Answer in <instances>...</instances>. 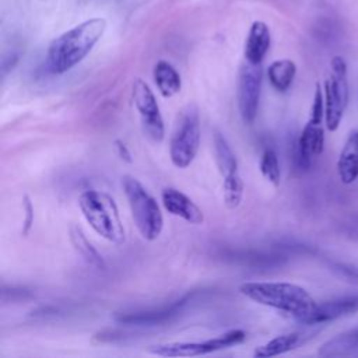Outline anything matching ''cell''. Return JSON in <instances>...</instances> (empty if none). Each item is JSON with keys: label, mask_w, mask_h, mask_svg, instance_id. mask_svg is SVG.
<instances>
[{"label": "cell", "mask_w": 358, "mask_h": 358, "mask_svg": "<svg viewBox=\"0 0 358 358\" xmlns=\"http://www.w3.org/2000/svg\"><path fill=\"white\" fill-rule=\"evenodd\" d=\"M106 29L101 17L90 18L52 41L46 53V67L52 74H63L76 67L94 49Z\"/></svg>", "instance_id": "1"}, {"label": "cell", "mask_w": 358, "mask_h": 358, "mask_svg": "<svg viewBox=\"0 0 358 358\" xmlns=\"http://www.w3.org/2000/svg\"><path fill=\"white\" fill-rule=\"evenodd\" d=\"M239 292L259 305L288 313L301 323H305L317 305L305 288L292 282L250 281L241 284Z\"/></svg>", "instance_id": "2"}, {"label": "cell", "mask_w": 358, "mask_h": 358, "mask_svg": "<svg viewBox=\"0 0 358 358\" xmlns=\"http://www.w3.org/2000/svg\"><path fill=\"white\" fill-rule=\"evenodd\" d=\"M78 207L90 227L110 243L122 245L126 239L124 227L115 199L106 192L88 189L78 197Z\"/></svg>", "instance_id": "3"}, {"label": "cell", "mask_w": 358, "mask_h": 358, "mask_svg": "<svg viewBox=\"0 0 358 358\" xmlns=\"http://www.w3.org/2000/svg\"><path fill=\"white\" fill-rule=\"evenodd\" d=\"M122 187L140 235L145 241H155L164 228V215L157 200L130 175L122 178Z\"/></svg>", "instance_id": "4"}, {"label": "cell", "mask_w": 358, "mask_h": 358, "mask_svg": "<svg viewBox=\"0 0 358 358\" xmlns=\"http://www.w3.org/2000/svg\"><path fill=\"white\" fill-rule=\"evenodd\" d=\"M200 136L197 105L187 103L179 110L169 138V157L176 168L185 169L194 161L200 147Z\"/></svg>", "instance_id": "5"}, {"label": "cell", "mask_w": 358, "mask_h": 358, "mask_svg": "<svg viewBox=\"0 0 358 358\" xmlns=\"http://www.w3.org/2000/svg\"><path fill=\"white\" fill-rule=\"evenodd\" d=\"M245 338L246 333L243 330L234 329L206 341H173L155 344L151 345L148 351L159 357H199L238 345L243 343Z\"/></svg>", "instance_id": "6"}, {"label": "cell", "mask_w": 358, "mask_h": 358, "mask_svg": "<svg viewBox=\"0 0 358 358\" xmlns=\"http://www.w3.org/2000/svg\"><path fill=\"white\" fill-rule=\"evenodd\" d=\"M324 122L330 131L337 130L348 102L347 66L345 62L336 56L331 60V74L324 81Z\"/></svg>", "instance_id": "7"}, {"label": "cell", "mask_w": 358, "mask_h": 358, "mask_svg": "<svg viewBox=\"0 0 358 358\" xmlns=\"http://www.w3.org/2000/svg\"><path fill=\"white\" fill-rule=\"evenodd\" d=\"M131 101L144 134L154 143H161L165 137V124L159 105L152 90L141 78H136L131 84Z\"/></svg>", "instance_id": "8"}, {"label": "cell", "mask_w": 358, "mask_h": 358, "mask_svg": "<svg viewBox=\"0 0 358 358\" xmlns=\"http://www.w3.org/2000/svg\"><path fill=\"white\" fill-rule=\"evenodd\" d=\"M262 64H252L245 62L241 66L238 76L236 99L239 115L246 124H252L257 116L262 92Z\"/></svg>", "instance_id": "9"}, {"label": "cell", "mask_w": 358, "mask_h": 358, "mask_svg": "<svg viewBox=\"0 0 358 358\" xmlns=\"http://www.w3.org/2000/svg\"><path fill=\"white\" fill-rule=\"evenodd\" d=\"M161 201L169 214L179 217L189 224L199 225L204 221L201 208L189 196L175 187H165L161 193Z\"/></svg>", "instance_id": "10"}, {"label": "cell", "mask_w": 358, "mask_h": 358, "mask_svg": "<svg viewBox=\"0 0 358 358\" xmlns=\"http://www.w3.org/2000/svg\"><path fill=\"white\" fill-rule=\"evenodd\" d=\"M324 147V131L322 123L308 120L296 143V165L301 169H308L312 159L320 155Z\"/></svg>", "instance_id": "11"}, {"label": "cell", "mask_w": 358, "mask_h": 358, "mask_svg": "<svg viewBox=\"0 0 358 358\" xmlns=\"http://www.w3.org/2000/svg\"><path fill=\"white\" fill-rule=\"evenodd\" d=\"M358 312V295H348L316 305L303 324H319Z\"/></svg>", "instance_id": "12"}, {"label": "cell", "mask_w": 358, "mask_h": 358, "mask_svg": "<svg viewBox=\"0 0 358 358\" xmlns=\"http://www.w3.org/2000/svg\"><path fill=\"white\" fill-rule=\"evenodd\" d=\"M193 294L183 296L179 301L172 302L168 306H164L157 310H147V312H133V313H122L116 317L119 323L124 324H136V326H152L158 323H164L169 320L172 316H176L182 308L192 299Z\"/></svg>", "instance_id": "13"}, {"label": "cell", "mask_w": 358, "mask_h": 358, "mask_svg": "<svg viewBox=\"0 0 358 358\" xmlns=\"http://www.w3.org/2000/svg\"><path fill=\"white\" fill-rule=\"evenodd\" d=\"M271 45V34L263 21H255L250 25L245 42V62L252 64H262Z\"/></svg>", "instance_id": "14"}, {"label": "cell", "mask_w": 358, "mask_h": 358, "mask_svg": "<svg viewBox=\"0 0 358 358\" xmlns=\"http://www.w3.org/2000/svg\"><path fill=\"white\" fill-rule=\"evenodd\" d=\"M338 178L350 185L358 178V130L350 133L337 161Z\"/></svg>", "instance_id": "15"}, {"label": "cell", "mask_w": 358, "mask_h": 358, "mask_svg": "<svg viewBox=\"0 0 358 358\" xmlns=\"http://www.w3.org/2000/svg\"><path fill=\"white\" fill-rule=\"evenodd\" d=\"M152 78L158 92L164 98L176 95L182 88V78L178 70L166 60H159L152 69Z\"/></svg>", "instance_id": "16"}, {"label": "cell", "mask_w": 358, "mask_h": 358, "mask_svg": "<svg viewBox=\"0 0 358 358\" xmlns=\"http://www.w3.org/2000/svg\"><path fill=\"white\" fill-rule=\"evenodd\" d=\"M214 143V155H215V164L218 166V171L222 178H229L239 173L238 169V159L235 152L232 151L231 145L228 144L227 138L220 133L214 131L213 136Z\"/></svg>", "instance_id": "17"}, {"label": "cell", "mask_w": 358, "mask_h": 358, "mask_svg": "<svg viewBox=\"0 0 358 358\" xmlns=\"http://www.w3.org/2000/svg\"><path fill=\"white\" fill-rule=\"evenodd\" d=\"M295 74L296 66L289 59L275 60L267 67L268 83L277 92H287L292 85Z\"/></svg>", "instance_id": "18"}, {"label": "cell", "mask_w": 358, "mask_h": 358, "mask_svg": "<svg viewBox=\"0 0 358 358\" xmlns=\"http://www.w3.org/2000/svg\"><path fill=\"white\" fill-rule=\"evenodd\" d=\"M358 350V327L344 331L320 345V357H343Z\"/></svg>", "instance_id": "19"}, {"label": "cell", "mask_w": 358, "mask_h": 358, "mask_svg": "<svg viewBox=\"0 0 358 358\" xmlns=\"http://www.w3.org/2000/svg\"><path fill=\"white\" fill-rule=\"evenodd\" d=\"M301 340H302L301 333L294 331V333L280 334V336L271 338L270 341H267L266 344H262V345L256 347L255 351H253V357L268 358V357H275V355L285 354V352L294 350L295 347H298L301 344Z\"/></svg>", "instance_id": "20"}, {"label": "cell", "mask_w": 358, "mask_h": 358, "mask_svg": "<svg viewBox=\"0 0 358 358\" xmlns=\"http://www.w3.org/2000/svg\"><path fill=\"white\" fill-rule=\"evenodd\" d=\"M70 241L71 245L74 246V249L77 250V253L91 266L96 267V268H103L105 267V262L102 259V256L99 255V252L92 246V243L87 239V236L84 235V232L81 231V228L73 225L70 228Z\"/></svg>", "instance_id": "21"}, {"label": "cell", "mask_w": 358, "mask_h": 358, "mask_svg": "<svg viewBox=\"0 0 358 358\" xmlns=\"http://www.w3.org/2000/svg\"><path fill=\"white\" fill-rule=\"evenodd\" d=\"M259 166H260V172H262L263 178L266 180H268L271 185L278 186L280 179H281V169H280L277 152L273 148L268 147L262 152Z\"/></svg>", "instance_id": "22"}, {"label": "cell", "mask_w": 358, "mask_h": 358, "mask_svg": "<svg viewBox=\"0 0 358 358\" xmlns=\"http://www.w3.org/2000/svg\"><path fill=\"white\" fill-rule=\"evenodd\" d=\"M222 194H224V203L228 208H236L243 196V182L241 178V173L222 178Z\"/></svg>", "instance_id": "23"}, {"label": "cell", "mask_w": 358, "mask_h": 358, "mask_svg": "<svg viewBox=\"0 0 358 358\" xmlns=\"http://www.w3.org/2000/svg\"><path fill=\"white\" fill-rule=\"evenodd\" d=\"M22 208L25 211V218H24V224H22V235H27L31 231V227L34 222V206L28 196H24Z\"/></svg>", "instance_id": "24"}, {"label": "cell", "mask_w": 358, "mask_h": 358, "mask_svg": "<svg viewBox=\"0 0 358 358\" xmlns=\"http://www.w3.org/2000/svg\"><path fill=\"white\" fill-rule=\"evenodd\" d=\"M333 271H336L340 277H344V278L358 282V268L357 267H351V266L338 263V264H333Z\"/></svg>", "instance_id": "25"}, {"label": "cell", "mask_w": 358, "mask_h": 358, "mask_svg": "<svg viewBox=\"0 0 358 358\" xmlns=\"http://www.w3.org/2000/svg\"><path fill=\"white\" fill-rule=\"evenodd\" d=\"M113 147H115V151H116L117 157H119L122 161H124V162H129V164L133 161L130 150L127 148V145H126V144H124L122 140L116 138V140L113 141Z\"/></svg>", "instance_id": "26"}]
</instances>
